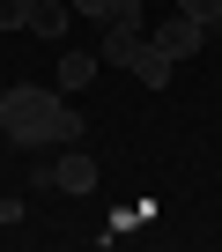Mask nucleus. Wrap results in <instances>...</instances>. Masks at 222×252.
I'll return each mask as SVG.
<instances>
[{
  "label": "nucleus",
  "instance_id": "f257e3e1",
  "mask_svg": "<svg viewBox=\"0 0 222 252\" xmlns=\"http://www.w3.org/2000/svg\"><path fill=\"white\" fill-rule=\"evenodd\" d=\"M52 111H59V89L15 82V89H0V134L15 149H52Z\"/></svg>",
  "mask_w": 222,
  "mask_h": 252
},
{
  "label": "nucleus",
  "instance_id": "f03ea898",
  "mask_svg": "<svg viewBox=\"0 0 222 252\" xmlns=\"http://www.w3.org/2000/svg\"><path fill=\"white\" fill-rule=\"evenodd\" d=\"M30 186H37V193H96V156H89L82 141H67V149H59V163H52V171H37Z\"/></svg>",
  "mask_w": 222,
  "mask_h": 252
},
{
  "label": "nucleus",
  "instance_id": "7ed1b4c3",
  "mask_svg": "<svg viewBox=\"0 0 222 252\" xmlns=\"http://www.w3.org/2000/svg\"><path fill=\"white\" fill-rule=\"evenodd\" d=\"M148 37H156V45H163V52H170V60H193V52H200V45H207V37H215V30H207V23H193V15H178V8H170V23H156V30H148Z\"/></svg>",
  "mask_w": 222,
  "mask_h": 252
},
{
  "label": "nucleus",
  "instance_id": "20e7f679",
  "mask_svg": "<svg viewBox=\"0 0 222 252\" xmlns=\"http://www.w3.org/2000/svg\"><path fill=\"white\" fill-rule=\"evenodd\" d=\"M170 67H178V60H170V52H163L156 37H141V52L126 60V74H134L141 89H163V82H170Z\"/></svg>",
  "mask_w": 222,
  "mask_h": 252
},
{
  "label": "nucleus",
  "instance_id": "39448f33",
  "mask_svg": "<svg viewBox=\"0 0 222 252\" xmlns=\"http://www.w3.org/2000/svg\"><path fill=\"white\" fill-rule=\"evenodd\" d=\"M96 67H104L96 52H59V96H74V89H89V82H96Z\"/></svg>",
  "mask_w": 222,
  "mask_h": 252
},
{
  "label": "nucleus",
  "instance_id": "423d86ee",
  "mask_svg": "<svg viewBox=\"0 0 222 252\" xmlns=\"http://www.w3.org/2000/svg\"><path fill=\"white\" fill-rule=\"evenodd\" d=\"M67 23H74L67 0H37V8H30V30H37V37H52V45L67 37Z\"/></svg>",
  "mask_w": 222,
  "mask_h": 252
},
{
  "label": "nucleus",
  "instance_id": "0eeeda50",
  "mask_svg": "<svg viewBox=\"0 0 222 252\" xmlns=\"http://www.w3.org/2000/svg\"><path fill=\"white\" fill-rule=\"evenodd\" d=\"M134 52H141V37H134V30H119V23H104V45H96V60H104V67H126Z\"/></svg>",
  "mask_w": 222,
  "mask_h": 252
},
{
  "label": "nucleus",
  "instance_id": "6e6552de",
  "mask_svg": "<svg viewBox=\"0 0 222 252\" xmlns=\"http://www.w3.org/2000/svg\"><path fill=\"white\" fill-rule=\"evenodd\" d=\"M104 23H119V30L148 37V8H141V0H111V15H104Z\"/></svg>",
  "mask_w": 222,
  "mask_h": 252
},
{
  "label": "nucleus",
  "instance_id": "1a4fd4ad",
  "mask_svg": "<svg viewBox=\"0 0 222 252\" xmlns=\"http://www.w3.org/2000/svg\"><path fill=\"white\" fill-rule=\"evenodd\" d=\"M67 141H82V111L59 104V111H52V149H67Z\"/></svg>",
  "mask_w": 222,
  "mask_h": 252
},
{
  "label": "nucleus",
  "instance_id": "9d476101",
  "mask_svg": "<svg viewBox=\"0 0 222 252\" xmlns=\"http://www.w3.org/2000/svg\"><path fill=\"white\" fill-rule=\"evenodd\" d=\"M178 15H193V23H207V30H222V0H178Z\"/></svg>",
  "mask_w": 222,
  "mask_h": 252
},
{
  "label": "nucleus",
  "instance_id": "9b49d317",
  "mask_svg": "<svg viewBox=\"0 0 222 252\" xmlns=\"http://www.w3.org/2000/svg\"><path fill=\"white\" fill-rule=\"evenodd\" d=\"M30 8L37 0H0V30H30Z\"/></svg>",
  "mask_w": 222,
  "mask_h": 252
},
{
  "label": "nucleus",
  "instance_id": "f8f14e48",
  "mask_svg": "<svg viewBox=\"0 0 222 252\" xmlns=\"http://www.w3.org/2000/svg\"><path fill=\"white\" fill-rule=\"evenodd\" d=\"M67 8H74V15H89V23H104V15H111V0H67Z\"/></svg>",
  "mask_w": 222,
  "mask_h": 252
}]
</instances>
